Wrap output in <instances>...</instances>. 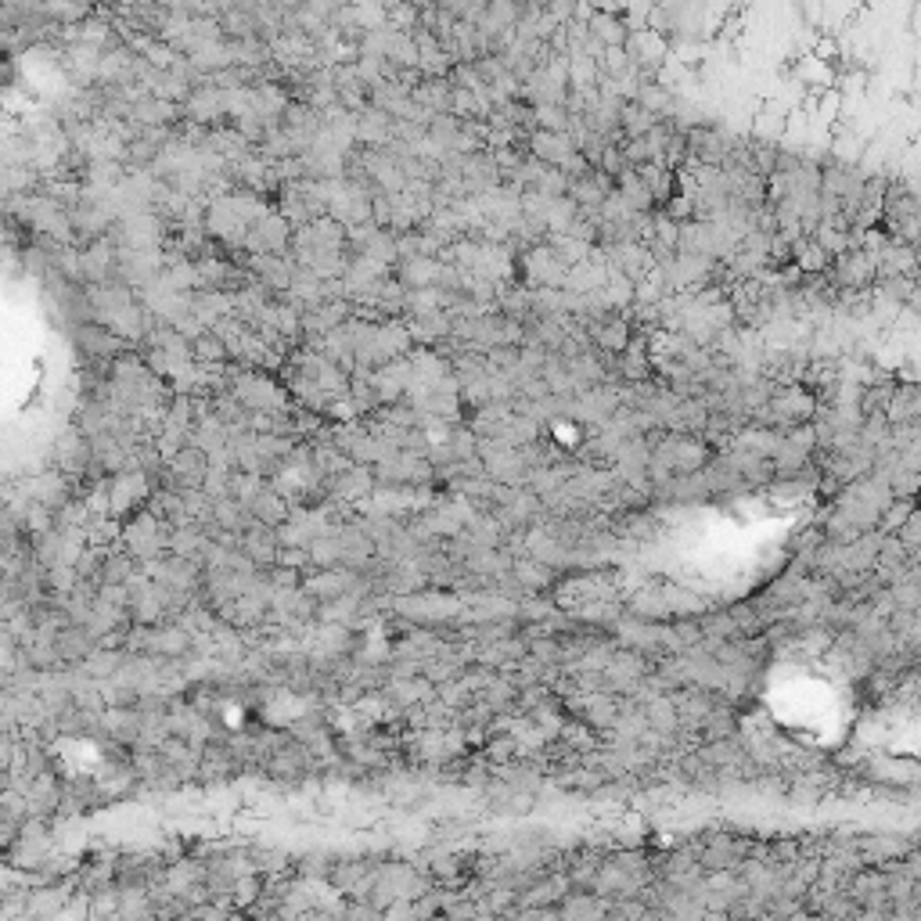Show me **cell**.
<instances>
[{"label": "cell", "mask_w": 921, "mask_h": 921, "mask_svg": "<svg viewBox=\"0 0 921 921\" xmlns=\"http://www.w3.org/2000/svg\"><path fill=\"white\" fill-rule=\"evenodd\" d=\"M47 853H51V835H47L44 821H26L11 842L8 860L18 868H40V864H47Z\"/></svg>", "instance_id": "cell-1"}, {"label": "cell", "mask_w": 921, "mask_h": 921, "mask_svg": "<svg viewBox=\"0 0 921 921\" xmlns=\"http://www.w3.org/2000/svg\"><path fill=\"white\" fill-rule=\"evenodd\" d=\"M18 828H22V824H18V821H11V817H4V814H0V853H4V857H8V850H11V842H15Z\"/></svg>", "instance_id": "cell-2"}]
</instances>
